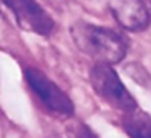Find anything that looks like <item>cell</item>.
Here are the masks:
<instances>
[{
  "mask_svg": "<svg viewBox=\"0 0 151 138\" xmlns=\"http://www.w3.org/2000/svg\"><path fill=\"white\" fill-rule=\"evenodd\" d=\"M70 33L75 46L98 63L114 65L120 62L127 54V39L111 28L76 23L72 26Z\"/></svg>",
  "mask_w": 151,
  "mask_h": 138,
  "instance_id": "obj_1",
  "label": "cell"
},
{
  "mask_svg": "<svg viewBox=\"0 0 151 138\" xmlns=\"http://www.w3.org/2000/svg\"><path fill=\"white\" fill-rule=\"evenodd\" d=\"M89 81L96 94L112 107L124 112H130L138 107L135 98L128 93L117 72L109 63H96L89 72Z\"/></svg>",
  "mask_w": 151,
  "mask_h": 138,
  "instance_id": "obj_2",
  "label": "cell"
},
{
  "mask_svg": "<svg viewBox=\"0 0 151 138\" xmlns=\"http://www.w3.org/2000/svg\"><path fill=\"white\" fill-rule=\"evenodd\" d=\"M24 78H26L29 88L34 91V94L39 98V101L44 104L47 111L59 117H70L75 112L73 102L55 83L50 78H47L42 72L37 68H29L24 70Z\"/></svg>",
  "mask_w": 151,
  "mask_h": 138,
  "instance_id": "obj_3",
  "label": "cell"
},
{
  "mask_svg": "<svg viewBox=\"0 0 151 138\" xmlns=\"http://www.w3.org/2000/svg\"><path fill=\"white\" fill-rule=\"evenodd\" d=\"M15 15L18 24L31 33L49 36L54 31V20L36 0H2Z\"/></svg>",
  "mask_w": 151,
  "mask_h": 138,
  "instance_id": "obj_4",
  "label": "cell"
},
{
  "mask_svg": "<svg viewBox=\"0 0 151 138\" xmlns=\"http://www.w3.org/2000/svg\"><path fill=\"white\" fill-rule=\"evenodd\" d=\"M109 10L125 31H143L150 24V10L143 0H109Z\"/></svg>",
  "mask_w": 151,
  "mask_h": 138,
  "instance_id": "obj_5",
  "label": "cell"
},
{
  "mask_svg": "<svg viewBox=\"0 0 151 138\" xmlns=\"http://www.w3.org/2000/svg\"><path fill=\"white\" fill-rule=\"evenodd\" d=\"M124 130L130 138H151V115L138 107L125 112Z\"/></svg>",
  "mask_w": 151,
  "mask_h": 138,
  "instance_id": "obj_6",
  "label": "cell"
},
{
  "mask_svg": "<svg viewBox=\"0 0 151 138\" xmlns=\"http://www.w3.org/2000/svg\"><path fill=\"white\" fill-rule=\"evenodd\" d=\"M75 138H98L96 133L86 125H80L75 132Z\"/></svg>",
  "mask_w": 151,
  "mask_h": 138,
  "instance_id": "obj_7",
  "label": "cell"
}]
</instances>
